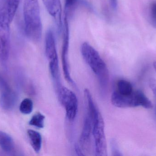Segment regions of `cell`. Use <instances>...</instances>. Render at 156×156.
Segmentation results:
<instances>
[{"mask_svg": "<svg viewBox=\"0 0 156 156\" xmlns=\"http://www.w3.org/2000/svg\"><path fill=\"white\" fill-rule=\"evenodd\" d=\"M84 93L87 101V114L91 122L92 134L94 140L95 155L107 156V144L103 118L94 103L90 90L85 89Z\"/></svg>", "mask_w": 156, "mask_h": 156, "instance_id": "cell-1", "label": "cell"}, {"mask_svg": "<svg viewBox=\"0 0 156 156\" xmlns=\"http://www.w3.org/2000/svg\"><path fill=\"white\" fill-rule=\"evenodd\" d=\"M23 16L27 37L34 42L41 40L42 24L38 0H24Z\"/></svg>", "mask_w": 156, "mask_h": 156, "instance_id": "cell-2", "label": "cell"}, {"mask_svg": "<svg viewBox=\"0 0 156 156\" xmlns=\"http://www.w3.org/2000/svg\"><path fill=\"white\" fill-rule=\"evenodd\" d=\"M81 52L85 62L97 76L101 87L105 89L109 80V72L105 62L98 51L87 42L82 45Z\"/></svg>", "mask_w": 156, "mask_h": 156, "instance_id": "cell-3", "label": "cell"}, {"mask_svg": "<svg viewBox=\"0 0 156 156\" xmlns=\"http://www.w3.org/2000/svg\"><path fill=\"white\" fill-rule=\"evenodd\" d=\"M111 102L114 106L118 108H125L142 106L145 109H151L153 104L151 101L140 90L133 92L129 95L120 94L117 91L113 93Z\"/></svg>", "mask_w": 156, "mask_h": 156, "instance_id": "cell-4", "label": "cell"}, {"mask_svg": "<svg viewBox=\"0 0 156 156\" xmlns=\"http://www.w3.org/2000/svg\"><path fill=\"white\" fill-rule=\"evenodd\" d=\"M45 54L49 61L50 74L55 85H59L60 82L58 56L57 51L55 34L52 29L49 28L47 31L45 38Z\"/></svg>", "mask_w": 156, "mask_h": 156, "instance_id": "cell-5", "label": "cell"}, {"mask_svg": "<svg viewBox=\"0 0 156 156\" xmlns=\"http://www.w3.org/2000/svg\"><path fill=\"white\" fill-rule=\"evenodd\" d=\"M59 101L66 111L69 121H74L78 113L77 98L73 92L62 85L56 89Z\"/></svg>", "mask_w": 156, "mask_h": 156, "instance_id": "cell-6", "label": "cell"}, {"mask_svg": "<svg viewBox=\"0 0 156 156\" xmlns=\"http://www.w3.org/2000/svg\"><path fill=\"white\" fill-rule=\"evenodd\" d=\"M63 40L62 45V67L64 76L66 80L71 84H74V81L71 78L69 71V29L68 15L66 13L64 18V30H63Z\"/></svg>", "mask_w": 156, "mask_h": 156, "instance_id": "cell-7", "label": "cell"}, {"mask_svg": "<svg viewBox=\"0 0 156 156\" xmlns=\"http://www.w3.org/2000/svg\"><path fill=\"white\" fill-rule=\"evenodd\" d=\"M16 101L15 94L0 74V105L4 110H11L14 106Z\"/></svg>", "mask_w": 156, "mask_h": 156, "instance_id": "cell-8", "label": "cell"}, {"mask_svg": "<svg viewBox=\"0 0 156 156\" xmlns=\"http://www.w3.org/2000/svg\"><path fill=\"white\" fill-rule=\"evenodd\" d=\"M10 49V25L0 24V63L5 66Z\"/></svg>", "mask_w": 156, "mask_h": 156, "instance_id": "cell-9", "label": "cell"}, {"mask_svg": "<svg viewBox=\"0 0 156 156\" xmlns=\"http://www.w3.org/2000/svg\"><path fill=\"white\" fill-rule=\"evenodd\" d=\"M20 0H5L0 8V24L10 25L19 5Z\"/></svg>", "mask_w": 156, "mask_h": 156, "instance_id": "cell-10", "label": "cell"}, {"mask_svg": "<svg viewBox=\"0 0 156 156\" xmlns=\"http://www.w3.org/2000/svg\"><path fill=\"white\" fill-rule=\"evenodd\" d=\"M43 2L48 13L55 21L58 29H61L62 6L60 0H43Z\"/></svg>", "mask_w": 156, "mask_h": 156, "instance_id": "cell-11", "label": "cell"}, {"mask_svg": "<svg viewBox=\"0 0 156 156\" xmlns=\"http://www.w3.org/2000/svg\"><path fill=\"white\" fill-rule=\"evenodd\" d=\"M92 133V125L90 119L87 114L83 122V127L80 138V143L83 149L87 148Z\"/></svg>", "mask_w": 156, "mask_h": 156, "instance_id": "cell-12", "label": "cell"}, {"mask_svg": "<svg viewBox=\"0 0 156 156\" xmlns=\"http://www.w3.org/2000/svg\"><path fill=\"white\" fill-rule=\"evenodd\" d=\"M0 147L6 153H12L14 148V143L12 137L2 131H0Z\"/></svg>", "mask_w": 156, "mask_h": 156, "instance_id": "cell-13", "label": "cell"}, {"mask_svg": "<svg viewBox=\"0 0 156 156\" xmlns=\"http://www.w3.org/2000/svg\"><path fill=\"white\" fill-rule=\"evenodd\" d=\"M27 134L34 151L36 153L40 152L42 147V138L38 132L33 130H28Z\"/></svg>", "mask_w": 156, "mask_h": 156, "instance_id": "cell-14", "label": "cell"}, {"mask_svg": "<svg viewBox=\"0 0 156 156\" xmlns=\"http://www.w3.org/2000/svg\"><path fill=\"white\" fill-rule=\"evenodd\" d=\"M117 91L122 95H127L133 92L132 84L125 80H120L117 82Z\"/></svg>", "mask_w": 156, "mask_h": 156, "instance_id": "cell-15", "label": "cell"}, {"mask_svg": "<svg viewBox=\"0 0 156 156\" xmlns=\"http://www.w3.org/2000/svg\"><path fill=\"white\" fill-rule=\"evenodd\" d=\"M45 117L42 114L37 112L33 115L29 122V124L37 128H43L44 126Z\"/></svg>", "mask_w": 156, "mask_h": 156, "instance_id": "cell-16", "label": "cell"}, {"mask_svg": "<svg viewBox=\"0 0 156 156\" xmlns=\"http://www.w3.org/2000/svg\"><path fill=\"white\" fill-rule=\"evenodd\" d=\"M147 16L149 23L156 28V0L150 3L147 9Z\"/></svg>", "mask_w": 156, "mask_h": 156, "instance_id": "cell-17", "label": "cell"}, {"mask_svg": "<svg viewBox=\"0 0 156 156\" xmlns=\"http://www.w3.org/2000/svg\"><path fill=\"white\" fill-rule=\"evenodd\" d=\"M34 107L33 101L30 99L27 98L23 100L20 104L19 110L22 113L29 114L32 113Z\"/></svg>", "mask_w": 156, "mask_h": 156, "instance_id": "cell-18", "label": "cell"}, {"mask_svg": "<svg viewBox=\"0 0 156 156\" xmlns=\"http://www.w3.org/2000/svg\"><path fill=\"white\" fill-rule=\"evenodd\" d=\"M66 1V12L74 8L77 3L78 0H65Z\"/></svg>", "mask_w": 156, "mask_h": 156, "instance_id": "cell-19", "label": "cell"}, {"mask_svg": "<svg viewBox=\"0 0 156 156\" xmlns=\"http://www.w3.org/2000/svg\"><path fill=\"white\" fill-rule=\"evenodd\" d=\"M112 153H113L114 156H122V154H121L117 146V143L115 140H114L112 141Z\"/></svg>", "mask_w": 156, "mask_h": 156, "instance_id": "cell-20", "label": "cell"}, {"mask_svg": "<svg viewBox=\"0 0 156 156\" xmlns=\"http://www.w3.org/2000/svg\"><path fill=\"white\" fill-rule=\"evenodd\" d=\"M149 86L153 91L156 100V80L154 79H151L149 81Z\"/></svg>", "mask_w": 156, "mask_h": 156, "instance_id": "cell-21", "label": "cell"}, {"mask_svg": "<svg viewBox=\"0 0 156 156\" xmlns=\"http://www.w3.org/2000/svg\"><path fill=\"white\" fill-rule=\"evenodd\" d=\"M109 1L113 9L114 10H116L118 5V0H109Z\"/></svg>", "mask_w": 156, "mask_h": 156, "instance_id": "cell-22", "label": "cell"}, {"mask_svg": "<svg viewBox=\"0 0 156 156\" xmlns=\"http://www.w3.org/2000/svg\"><path fill=\"white\" fill-rule=\"evenodd\" d=\"M75 148H76V153L78 155H84V154H83V151L82 150V148H81L80 146H79L78 145H76V147H75Z\"/></svg>", "mask_w": 156, "mask_h": 156, "instance_id": "cell-23", "label": "cell"}, {"mask_svg": "<svg viewBox=\"0 0 156 156\" xmlns=\"http://www.w3.org/2000/svg\"><path fill=\"white\" fill-rule=\"evenodd\" d=\"M154 67L156 71V61H155L154 63Z\"/></svg>", "mask_w": 156, "mask_h": 156, "instance_id": "cell-24", "label": "cell"}, {"mask_svg": "<svg viewBox=\"0 0 156 156\" xmlns=\"http://www.w3.org/2000/svg\"></svg>", "mask_w": 156, "mask_h": 156, "instance_id": "cell-25", "label": "cell"}]
</instances>
